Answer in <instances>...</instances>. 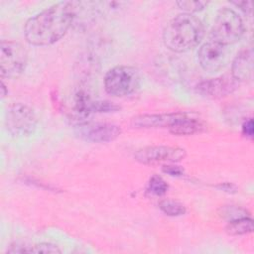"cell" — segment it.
Segmentation results:
<instances>
[{
    "instance_id": "cell-6",
    "label": "cell",
    "mask_w": 254,
    "mask_h": 254,
    "mask_svg": "<svg viewBox=\"0 0 254 254\" xmlns=\"http://www.w3.org/2000/svg\"><path fill=\"white\" fill-rule=\"evenodd\" d=\"M5 123L11 135L26 137L34 133L38 119L30 106L21 102H15L7 108Z\"/></svg>"
},
{
    "instance_id": "cell-21",
    "label": "cell",
    "mask_w": 254,
    "mask_h": 254,
    "mask_svg": "<svg viewBox=\"0 0 254 254\" xmlns=\"http://www.w3.org/2000/svg\"><path fill=\"white\" fill-rule=\"evenodd\" d=\"M162 171L172 177H182L185 174L184 169L181 166H177V165H171V164H167L164 165L162 167Z\"/></svg>"
},
{
    "instance_id": "cell-10",
    "label": "cell",
    "mask_w": 254,
    "mask_h": 254,
    "mask_svg": "<svg viewBox=\"0 0 254 254\" xmlns=\"http://www.w3.org/2000/svg\"><path fill=\"white\" fill-rule=\"evenodd\" d=\"M238 83L232 75H221L200 81L196 85V90L209 98H222L233 93L237 89Z\"/></svg>"
},
{
    "instance_id": "cell-15",
    "label": "cell",
    "mask_w": 254,
    "mask_h": 254,
    "mask_svg": "<svg viewBox=\"0 0 254 254\" xmlns=\"http://www.w3.org/2000/svg\"><path fill=\"white\" fill-rule=\"evenodd\" d=\"M9 253H45V254H55L62 253V250L56 244L50 242H41L33 246H17V248L9 249Z\"/></svg>"
},
{
    "instance_id": "cell-23",
    "label": "cell",
    "mask_w": 254,
    "mask_h": 254,
    "mask_svg": "<svg viewBox=\"0 0 254 254\" xmlns=\"http://www.w3.org/2000/svg\"><path fill=\"white\" fill-rule=\"evenodd\" d=\"M231 4L238 7L241 11H243L245 14H250L252 7L250 1H231Z\"/></svg>"
},
{
    "instance_id": "cell-4",
    "label": "cell",
    "mask_w": 254,
    "mask_h": 254,
    "mask_svg": "<svg viewBox=\"0 0 254 254\" xmlns=\"http://www.w3.org/2000/svg\"><path fill=\"white\" fill-rule=\"evenodd\" d=\"M104 88L112 96L123 97L132 94L140 85V73L131 65H116L104 76Z\"/></svg>"
},
{
    "instance_id": "cell-25",
    "label": "cell",
    "mask_w": 254,
    "mask_h": 254,
    "mask_svg": "<svg viewBox=\"0 0 254 254\" xmlns=\"http://www.w3.org/2000/svg\"><path fill=\"white\" fill-rule=\"evenodd\" d=\"M1 90H2V93H1V94H2V97H4L7 92L5 91V90H6V86H5V84L3 83V81L1 82Z\"/></svg>"
},
{
    "instance_id": "cell-12",
    "label": "cell",
    "mask_w": 254,
    "mask_h": 254,
    "mask_svg": "<svg viewBox=\"0 0 254 254\" xmlns=\"http://www.w3.org/2000/svg\"><path fill=\"white\" fill-rule=\"evenodd\" d=\"M253 51L251 48L240 51L231 65L232 77L239 81H248L253 77Z\"/></svg>"
},
{
    "instance_id": "cell-22",
    "label": "cell",
    "mask_w": 254,
    "mask_h": 254,
    "mask_svg": "<svg viewBox=\"0 0 254 254\" xmlns=\"http://www.w3.org/2000/svg\"><path fill=\"white\" fill-rule=\"evenodd\" d=\"M253 133H254L253 120L249 118L242 125V134L248 138H253Z\"/></svg>"
},
{
    "instance_id": "cell-17",
    "label": "cell",
    "mask_w": 254,
    "mask_h": 254,
    "mask_svg": "<svg viewBox=\"0 0 254 254\" xmlns=\"http://www.w3.org/2000/svg\"><path fill=\"white\" fill-rule=\"evenodd\" d=\"M168 189L169 185L159 175H153L150 178L147 187V190L150 194L155 196H162L168 191Z\"/></svg>"
},
{
    "instance_id": "cell-20",
    "label": "cell",
    "mask_w": 254,
    "mask_h": 254,
    "mask_svg": "<svg viewBox=\"0 0 254 254\" xmlns=\"http://www.w3.org/2000/svg\"><path fill=\"white\" fill-rule=\"evenodd\" d=\"M177 5L180 7V9L185 11V13L191 14V13L203 10L206 7L207 2L206 1L182 0V1H177Z\"/></svg>"
},
{
    "instance_id": "cell-18",
    "label": "cell",
    "mask_w": 254,
    "mask_h": 254,
    "mask_svg": "<svg viewBox=\"0 0 254 254\" xmlns=\"http://www.w3.org/2000/svg\"><path fill=\"white\" fill-rule=\"evenodd\" d=\"M220 215L227 219L228 221L233 220V219H237L240 217H245V216H250L249 212L240 206H236V205H225L223 207H221V211H220Z\"/></svg>"
},
{
    "instance_id": "cell-14",
    "label": "cell",
    "mask_w": 254,
    "mask_h": 254,
    "mask_svg": "<svg viewBox=\"0 0 254 254\" xmlns=\"http://www.w3.org/2000/svg\"><path fill=\"white\" fill-rule=\"evenodd\" d=\"M225 230L229 235L233 236L249 234L253 231V220L250 216L230 220L228 221Z\"/></svg>"
},
{
    "instance_id": "cell-9",
    "label": "cell",
    "mask_w": 254,
    "mask_h": 254,
    "mask_svg": "<svg viewBox=\"0 0 254 254\" xmlns=\"http://www.w3.org/2000/svg\"><path fill=\"white\" fill-rule=\"evenodd\" d=\"M227 55V46L210 40L199 47L197 51V61L204 70L215 72L224 66Z\"/></svg>"
},
{
    "instance_id": "cell-3",
    "label": "cell",
    "mask_w": 254,
    "mask_h": 254,
    "mask_svg": "<svg viewBox=\"0 0 254 254\" xmlns=\"http://www.w3.org/2000/svg\"><path fill=\"white\" fill-rule=\"evenodd\" d=\"M244 32V25L241 17L227 7L220 9L214 19L211 28V40L229 46L240 40Z\"/></svg>"
},
{
    "instance_id": "cell-1",
    "label": "cell",
    "mask_w": 254,
    "mask_h": 254,
    "mask_svg": "<svg viewBox=\"0 0 254 254\" xmlns=\"http://www.w3.org/2000/svg\"><path fill=\"white\" fill-rule=\"evenodd\" d=\"M79 6L76 1H62L29 18L24 26L26 41L37 47L60 41L71 27Z\"/></svg>"
},
{
    "instance_id": "cell-24",
    "label": "cell",
    "mask_w": 254,
    "mask_h": 254,
    "mask_svg": "<svg viewBox=\"0 0 254 254\" xmlns=\"http://www.w3.org/2000/svg\"><path fill=\"white\" fill-rule=\"evenodd\" d=\"M220 190H223L227 193H235L237 192V187L234 184L231 183H220L217 186H215Z\"/></svg>"
},
{
    "instance_id": "cell-8",
    "label": "cell",
    "mask_w": 254,
    "mask_h": 254,
    "mask_svg": "<svg viewBox=\"0 0 254 254\" xmlns=\"http://www.w3.org/2000/svg\"><path fill=\"white\" fill-rule=\"evenodd\" d=\"M74 127V132L77 137L93 143H107L114 141L122 132L118 125L108 122L81 121Z\"/></svg>"
},
{
    "instance_id": "cell-19",
    "label": "cell",
    "mask_w": 254,
    "mask_h": 254,
    "mask_svg": "<svg viewBox=\"0 0 254 254\" xmlns=\"http://www.w3.org/2000/svg\"><path fill=\"white\" fill-rule=\"evenodd\" d=\"M120 110V106L108 100H92L91 113H111Z\"/></svg>"
},
{
    "instance_id": "cell-2",
    "label": "cell",
    "mask_w": 254,
    "mask_h": 254,
    "mask_svg": "<svg viewBox=\"0 0 254 254\" xmlns=\"http://www.w3.org/2000/svg\"><path fill=\"white\" fill-rule=\"evenodd\" d=\"M204 36L200 19L192 14L182 13L171 19L163 30V43L174 53H186L195 48Z\"/></svg>"
},
{
    "instance_id": "cell-11",
    "label": "cell",
    "mask_w": 254,
    "mask_h": 254,
    "mask_svg": "<svg viewBox=\"0 0 254 254\" xmlns=\"http://www.w3.org/2000/svg\"><path fill=\"white\" fill-rule=\"evenodd\" d=\"M186 112H168V113H146L132 118L131 125L134 128H169L179 120Z\"/></svg>"
},
{
    "instance_id": "cell-5",
    "label": "cell",
    "mask_w": 254,
    "mask_h": 254,
    "mask_svg": "<svg viewBox=\"0 0 254 254\" xmlns=\"http://www.w3.org/2000/svg\"><path fill=\"white\" fill-rule=\"evenodd\" d=\"M28 63L26 49L15 41L2 40L0 43V71L4 78H17L20 76Z\"/></svg>"
},
{
    "instance_id": "cell-7",
    "label": "cell",
    "mask_w": 254,
    "mask_h": 254,
    "mask_svg": "<svg viewBox=\"0 0 254 254\" xmlns=\"http://www.w3.org/2000/svg\"><path fill=\"white\" fill-rule=\"evenodd\" d=\"M187 152L178 146L156 145L147 146L136 151L134 159L143 165H157L162 163H176L184 160Z\"/></svg>"
},
{
    "instance_id": "cell-13",
    "label": "cell",
    "mask_w": 254,
    "mask_h": 254,
    "mask_svg": "<svg viewBox=\"0 0 254 254\" xmlns=\"http://www.w3.org/2000/svg\"><path fill=\"white\" fill-rule=\"evenodd\" d=\"M206 130V124L191 114L186 112L179 120L169 127V131L174 135L186 136L201 133Z\"/></svg>"
},
{
    "instance_id": "cell-16",
    "label": "cell",
    "mask_w": 254,
    "mask_h": 254,
    "mask_svg": "<svg viewBox=\"0 0 254 254\" xmlns=\"http://www.w3.org/2000/svg\"><path fill=\"white\" fill-rule=\"evenodd\" d=\"M159 208L169 216H181L187 211L186 206L180 201L166 198L159 202Z\"/></svg>"
}]
</instances>
